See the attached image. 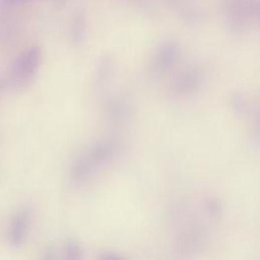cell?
Listing matches in <instances>:
<instances>
[{"label":"cell","mask_w":260,"mask_h":260,"mask_svg":"<svg viewBox=\"0 0 260 260\" xmlns=\"http://www.w3.org/2000/svg\"><path fill=\"white\" fill-rule=\"evenodd\" d=\"M209 238L208 230L199 222H188L176 235L175 245L178 252L189 254L204 248Z\"/></svg>","instance_id":"obj_4"},{"label":"cell","mask_w":260,"mask_h":260,"mask_svg":"<svg viewBox=\"0 0 260 260\" xmlns=\"http://www.w3.org/2000/svg\"><path fill=\"white\" fill-rule=\"evenodd\" d=\"M114 73V60L109 54H104L95 67L94 83L98 89H103L108 85Z\"/></svg>","instance_id":"obj_9"},{"label":"cell","mask_w":260,"mask_h":260,"mask_svg":"<svg viewBox=\"0 0 260 260\" xmlns=\"http://www.w3.org/2000/svg\"><path fill=\"white\" fill-rule=\"evenodd\" d=\"M116 151L117 142L112 138L96 141L72 162L69 170L70 182L74 185L86 183L114 156Z\"/></svg>","instance_id":"obj_1"},{"label":"cell","mask_w":260,"mask_h":260,"mask_svg":"<svg viewBox=\"0 0 260 260\" xmlns=\"http://www.w3.org/2000/svg\"><path fill=\"white\" fill-rule=\"evenodd\" d=\"M205 72L199 66H191L181 71L174 80L173 90L178 96H190L198 92L205 81Z\"/></svg>","instance_id":"obj_5"},{"label":"cell","mask_w":260,"mask_h":260,"mask_svg":"<svg viewBox=\"0 0 260 260\" xmlns=\"http://www.w3.org/2000/svg\"><path fill=\"white\" fill-rule=\"evenodd\" d=\"M6 88H7V86H6V81H5L4 77H1V76H0V94H1L2 91H3L4 89H6Z\"/></svg>","instance_id":"obj_16"},{"label":"cell","mask_w":260,"mask_h":260,"mask_svg":"<svg viewBox=\"0 0 260 260\" xmlns=\"http://www.w3.org/2000/svg\"><path fill=\"white\" fill-rule=\"evenodd\" d=\"M179 56V46L175 41H166L157 48L153 57V68L158 73L170 70L177 62Z\"/></svg>","instance_id":"obj_8"},{"label":"cell","mask_w":260,"mask_h":260,"mask_svg":"<svg viewBox=\"0 0 260 260\" xmlns=\"http://www.w3.org/2000/svg\"><path fill=\"white\" fill-rule=\"evenodd\" d=\"M224 12L230 27L235 31L246 29L259 14L258 0H225Z\"/></svg>","instance_id":"obj_3"},{"label":"cell","mask_w":260,"mask_h":260,"mask_svg":"<svg viewBox=\"0 0 260 260\" xmlns=\"http://www.w3.org/2000/svg\"><path fill=\"white\" fill-rule=\"evenodd\" d=\"M85 32H86V18L85 14L83 12L77 13L72 21L71 24V40L75 45H80L84 38H85Z\"/></svg>","instance_id":"obj_11"},{"label":"cell","mask_w":260,"mask_h":260,"mask_svg":"<svg viewBox=\"0 0 260 260\" xmlns=\"http://www.w3.org/2000/svg\"><path fill=\"white\" fill-rule=\"evenodd\" d=\"M32 219V208L28 204L20 206L11 218L7 238L12 247H19L25 240Z\"/></svg>","instance_id":"obj_6"},{"label":"cell","mask_w":260,"mask_h":260,"mask_svg":"<svg viewBox=\"0 0 260 260\" xmlns=\"http://www.w3.org/2000/svg\"><path fill=\"white\" fill-rule=\"evenodd\" d=\"M3 4L8 5V6H15V5H20L22 3L31 1V0H1Z\"/></svg>","instance_id":"obj_15"},{"label":"cell","mask_w":260,"mask_h":260,"mask_svg":"<svg viewBox=\"0 0 260 260\" xmlns=\"http://www.w3.org/2000/svg\"><path fill=\"white\" fill-rule=\"evenodd\" d=\"M204 211L209 219L216 220L220 217L222 213V205L218 199L214 197H207L204 200Z\"/></svg>","instance_id":"obj_12"},{"label":"cell","mask_w":260,"mask_h":260,"mask_svg":"<svg viewBox=\"0 0 260 260\" xmlns=\"http://www.w3.org/2000/svg\"><path fill=\"white\" fill-rule=\"evenodd\" d=\"M42 64V50L30 46L23 50L12 62L7 75L4 76L7 88L15 91L26 89L36 80Z\"/></svg>","instance_id":"obj_2"},{"label":"cell","mask_w":260,"mask_h":260,"mask_svg":"<svg viewBox=\"0 0 260 260\" xmlns=\"http://www.w3.org/2000/svg\"><path fill=\"white\" fill-rule=\"evenodd\" d=\"M65 258L70 260H79L82 258V249L79 243L74 238H69L66 240L64 245Z\"/></svg>","instance_id":"obj_13"},{"label":"cell","mask_w":260,"mask_h":260,"mask_svg":"<svg viewBox=\"0 0 260 260\" xmlns=\"http://www.w3.org/2000/svg\"><path fill=\"white\" fill-rule=\"evenodd\" d=\"M230 106L238 117H245L250 112V103L242 91H234L230 95Z\"/></svg>","instance_id":"obj_10"},{"label":"cell","mask_w":260,"mask_h":260,"mask_svg":"<svg viewBox=\"0 0 260 260\" xmlns=\"http://www.w3.org/2000/svg\"><path fill=\"white\" fill-rule=\"evenodd\" d=\"M99 258L103 260H118V259H122L123 257L119 255L117 252L106 251V252H103V254Z\"/></svg>","instance_id":"obj_14"},{"label":"cell","mask_w":260,"mask_h":260,"mask_svg":"<svg viewBox=\"0 0 260 260\" xmlns=\"http://www.w3.org/2000/svg\"><path fill=\"white\" fill-rule=\"evenodd\" d=\"M107 118L115 126L126 124L132 115V105L127 98L117 95L108 101L106 105Z\"/></svg>","instance_id":"obj_7"}]
</instances>
